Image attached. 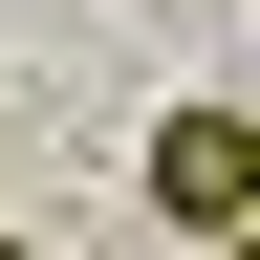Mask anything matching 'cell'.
Here are the masks:
<instances>
[{"instance_id": "3957f363", "label": "cell", "mask_w": 260, "mask_h": 260, "mask_svg": "<svg viewBox=\"0 0 260 260\" xmlns=\"http://www.w3.org/2000/svg\"><path fill=\"white\" fill-rule=\"evenodd\" d=\"M0 260H22V239H0Z\"/></svg>"}, {"instance_id": "6da1fadb", "label": "cell", "mask_w": 260, "mask_h": 260, "mask_svg": "<svg viewBox=\"0 0 260 260\" xmlns=\"http://www.w3.org/2000/svg\"><path fill=\"white\" fill-rule=\"evenodd\" d=\"M130 174H152V217H195V239H217V217H260V109H174Z\"/></svg>"}, {"instance_id": "7a4b0ae2", "label": "cell", "mask_w": 260, "mask_h": 260, "mask_svg": "<svg viewBox=\"0 0 260 260\" xmlns=\"http://www.w3.org/2000/svg\"><path fill=\"white\" fill-rule=\"evenodd\" d=\"M217 260H260V217H217Z\"/></svg>"}]
</instances>
